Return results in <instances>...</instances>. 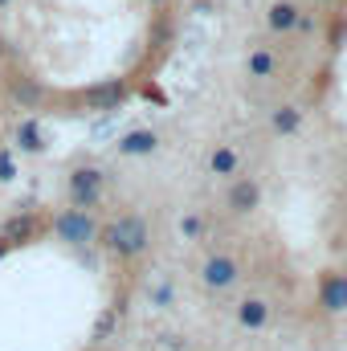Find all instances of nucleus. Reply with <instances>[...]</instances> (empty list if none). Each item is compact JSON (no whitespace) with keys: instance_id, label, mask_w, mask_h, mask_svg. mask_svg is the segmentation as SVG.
Returning a JSON list of instances; mask_svg holds the SVG:
<instances>
[{"instance_id":"obj_1","label":"nucleus","mask_w":347,"mask_h":351,"mask_svg":"<svg viewBox=\"0 0 347 351\" xmlns=\"http://www.w3.org/2000/svg\"><path fill=\"white\" fill-rule=\"evenodd\" d=\"M102 245L115 254V258H139L147 250V221L127 213V217H115L106 229H102Z\"/></svg>"},{"instance_id":"obj_8","label":"nucleus","mask_w":347,"mask_h":351,"mask_svg":"<svg viewBox=\"0 0 347 351\" xmlns=\"http://www.w3.org/2000/svg\"><path fill=\"white\" fill-rule=\"evenodd\" d=\"M225 200H229V208H233V213L250 217V213H254V208L261 204V188H258V180H233V184H229V196H225Z\"/></svg>"},{"instance_id":"obj_14","label":"nucleus","mask_w":347,"mask_h":351,"mask_svg":"<svg viewBox=\"0 0 347 351\" xmlns=\"http://www.w3.org/2000/svg\"><path fill=\"white\" fill-rule=\"evenodd\" d=\"M16 147H21V152H45V135H41L37 119H25V123L16 127Z\"/></svg>"},{"instance_id":"obj_19","label":"nucleus","mask_w":347,"mask_h":351,"mask_svg":"<svg viewBox=\"0 0 347 351\" xmlns=\"http://www.w3.org/2000/svg\"><path fill=\"white\" fill-rule=\"evenodd\" d=\"M152 302H156V306H168V302H172V286H156Z\"/></svg>"},{"instance_id":"obj_15","label":"nucleus","mask_w":347,"mask_h":351,"mask_svg":"<svg viewBox=\"0 0 347 351\" xmlns=\"http://www.w3.org/2000/svg\"><path fill=\"white\" fill-rule=\"evenodd\" d=\"M246 70H250V78H274L278 58H274L270 49H254V53H250V62H246Z\"/></svg>"},{"instance_id":"obj_4","label":"nucleus","mask_w":347,"mask_h":351,"mask_svg":"<svg viewBox=\"0 0 347 351\" xmlns=\"http://www.w3.org/2000/svg\"><path fill=\"white\" fill-rule=\"evenodd\" d=\"M41 229H45V221H41L37 213H16V217H8V221L0 225V241H4L8 250H21V245L37 241Z\"/></svg>"},{"instance_id":"obj_2","label":"nucleus","mask_w":347,"mask_h":351,"mask_svg":"<svg viewBox=\"0 0 347 351\" xmlns=\"http://www.w3.org/2000/svg\"><path fill=\"white\" fill-rule=\"evenodd\" d=\"M102 184H106V172L102 168H74L70 172V204L78 208H94L102 200Z\"/></svg>"},{"instance_id":"obj_23","label":"nucleus","mask_w":347,"mask_h":351,"mask_svg":"<svg viewBox=\"0 0 347 351\" xmlns=\"http://www.w3.org/2000/svg\"><path fill=\"white\" fill-rule=\"evenodd\" d=\"M0 53H4V37H0Z\"/></svg>"},{"instance_id":"obj_6","label":"nucleus","mask_w":347,"mask_h":351,"mask_svg":"<svg viewBox=\"0 0 347 351\" xmlns=\"http://www.w3.org/2000/svg\"><path fill=\"white\" fill-rule=\"evenodd\" d=\"M319 306L327 315H344L347 311V274L331 269V274L319 278Z\"/></svg>"},{"instance_id":"obj_24","label":"nucleus","mask_w":347,"mask_h":351,"mask_svg":"<svg viewBox=\"0 0 347 351\" xmlns=\"http://www.w3.org/2000/svg\"><path fill=\"white\" fill-rule=\"evenodd\" d=\"M4 4H8V0H0V8H4Z\"/></svg>"},{"instance_id":"obj_13","label":"nucleus","mask_w":347,"mask_h":351,"mask_svg":"<svg viewBox=\"0 0 347 351\" xmlns=\"http://www.w3.org/2000/svg\"><path fill=\"white\" fill-rule=\"evenodd\" d=\"M270 127H274V135H294L302 127V110L298 106H278L270 114Z\"/></svg>"},{"instance_id":"obj_18","label":"nucleus","mask_w":347,"mask_h":351,"mask_svg":"<svg viewBox=\"0 0 347 351\" xmlns=\"http://www.w3.org/2000/svg\"><path fill=\"white\" fill-rule=\"evenodd\" d=\"M12 176H16V164H12V156H8V152H4V156H0V180H4V184H8V180H12Z\"/></svg>"},{"instance_id":"obj_11","label":"nucleus","mask_w":347,"mask_h":351,"mask_svg":"<svg viewBox=\"0 0 347 351\" xmlns=\"http://www.w3.org/2000/svg\"><path fill=\"white\" fill-rule=\"evenodd\" d=\"M237 323H241L246 331H261V327L270 323V302H265V298H246V302L237 306Z\"/></svg>"},{"instance_id":"obj_7","label":"nucleus","mask_w":347,"mask_h":351,"mask_svg":"<svg viewBox=\"0 0 347 351\" xmlns=\"http://www.w3.org/2000/svg\"><path fill=\"white\" fill-rule=\"evenodd\" d=\"M86 102H90V110H119V106L127 102V86H123L119 78L98 82V86L86 90Z\"/></svg>"},{"instance_id":"obj_20","label":"nucleus","mask_w":347,"mask_h":351,"mask_svg":"<svg viewBox=\"0 0 347 351\" xmlns=\"http://www.w3.org/2000/svg\"><path fill=\"white\" fill-rule=\"evenodd\" d=\"M110 327H115V311H110L106 319H98V327H94V335L102 339V335H110Z\"/></svg>"},{"instance_id":"obj_9","label":"nucleus","mask_w":347,"mask_h":351,"mask_svg":"<svg viewBox=\"0 0 347 351\" xmlns=\"http://www.w3.org/2000/svg\"><path fill=\"white\" fill-rule=\"evenodd\" d=\"M298 4L294 0H274L270 8H265V25L274 29V33H294V21H298Z\"/></svg>"},{"instance_id":"obj_17","label":"nucleus","mask_w":347,"mask_h":351,"mask_svg":"<svg viewBox=\"0 0 347 351\" xmlns=\"http://www.w3.org/2000/svg\"><path fill=\"white\" fill-rule=\"evenodd\" d=\"M180 233H184L188 241H196V237L204 233V221H200V217H184V221H180Z\"/></svg>"},{"instance_id":"obj_21","label":"nucleus","mask_w":347,"mask_h":351,"mask_svg":"<svg viewBox=\"0 0 347 351\" xmlns=\"http://www.w3.org/2000/svg\"><path fill=\"white\" fill-rule=\"evenodd\" d=\"M319 4H339V0H319Z\"/></svg>"},{"instance_id":"obj_22","label":"nucleus","mask_w":347,"mask_h":351,"mask_svg":"<svg viewBox=\"0 0 347 351\" xmlns=\"http://www.w3.org/2000/svg\"><path fill=\"white\" fill-rule=\"evenodd\" d=\"M147 4H168V0H147Z\"/></svg>"},{"instance_id":"obj_10","label":"nucleus","mask_w":347,"mask_h":351,"mask_svg":"<svg viewBox=\"0 0 347 351\" xmlns=\"http://www.w3.org/2000/svg\"><path fill=\"white\" fill-rule=\"evenodd\" d=\"M156 147H160V135H156V131H147V127L127 131V135H123V143H119V152H123V156H152Z\"/></svg>"},{"instance_id":"obj_5","label":"nucleus","mask_w":347,"mask_h":351,"mask_svg":"<svg viewBox=\"0 0 347 351\" xmlns=\"http://www.w3.org/2000/svg\"><path fill=\"white\" fill-rule=\"evenodd\" d=\"M237 278H241V265L233 262V258H225V254H217V258H208V262L200 265V282L208 290H229Z\"/></svg>"},{"instance_id":"obj_3","label":"nucleus","mask_w":347,"mask_h":351,"mask_svg":"<svg viewBox=\"0 0 347 351\" xmlns=\"http://www.w3.org/2000/svg\"><path fill=\"white\" fill-rule=\"evenodd\" d=\"M53 233L62 237V241H70V245H90L94 241V217H90L86 208H66V213H58V221H53Z\"/></svg>"},{"instance_id":"obj_16","label":"nucleus","mask_w":347,"mask_h":351,"mask_svg":"<svg viewBox=\"0 0 347 351\" xmlns=\"http://www.w3.org/2000/svg\"><path fill=\"white\" fill-rule=\"evenodd\" d=\"M319 29V16L315 12H298V21H294V33H302V37H311Z\"/></svg>"},{"instance_id":"obj_12","label":"nucleus","mask_w":347,"mask_h":351,"mask_svg":"<svg viewBox=\"0 0 347 351\" xmlns=\"http://www.w3.org/2000/svg\"><path fill=\"white\" fill-rule=\"evenodd\" d=\"M237 168H241V156H237L233 147H217V152L208 156V172H213V176L233 180V176H237Z\"/></svg>"}]
</instances>
